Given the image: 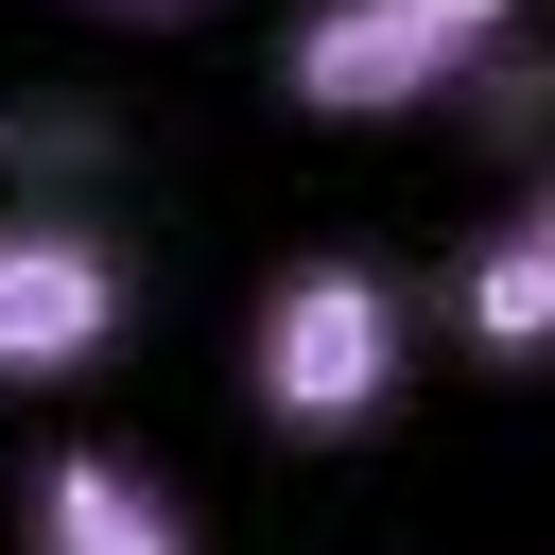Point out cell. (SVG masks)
I'll return each instance as SVG.
<instances>
[{
  "instance_id": "1",
  "label": "cell",
  "mask_w": 555,
  "mask_h": 555,
  "mask_svg": "<svg viewBox=\"0 0 555 555\" xmlns=\"http://www.w3.org/2000/svg\"><path fill=\"white\" fill-rule=\"evenodd\" d=\"M399 382H416V278H399V260L312 243V260H278V278H260V312H243V399H260L295 451L382 434V416H399Z\"/></svg>"
},
{
  "instance_id": "4",
  "label": "cell",
  "mask_w": 555,
  "mask_h": 555,
  "mask_svg": "<svg viewBox=\"0 0 555 555\" xmlns=\"http://www.w3.org/2000/svg\"><path fill=\"white\" fill-rule=\"evenodd\" d=\"M17 555H191V503L121 434H52L17 468Z\"/></svg>"
},
{
  "instance_id": "3",
  "label": "cell",
  "mask_w": 555,
  "mask_h": 555,
  "mask_svg": "<svg viewBox=\"0 0 555 555\" xmlns=\"http://www.w3.org/2000/svg\"><path fill=\"white\" fill-rule=\"evenodd\" d=\"M503 35H520L503 0H330V17L278 35V87L330 104V121H399V104H451Z\"/></svg>"
},
{
  "instance_id": "2",
  "label": "cell",
  "mask_w": 555,
  "mask_h": 555,
  "mask_svg": "<svg viewBox=\"0 0 555 555\" xmlns=\"http://www.w3.org/2000/svg\"><path fill=\"white\" fill-rule=\"evenodd\" d=\"M121 330H139V260H121V225L69 208V191H0V382L52 399V382H87Z\"/></svg>"
},
{
  "instance_id": "6",
  "label": "cell",
  "mask_w": 555,
  "mask_h": 555,
  "mask_svg": "<svg viewBox=\"0 0 555 555\" xmlns=\"http://www.w3.org/2000/svg\"><path fill=\"white\" fill-rule=\"evenodd\" d=\"M503 225H538V243H555V156H538V173H520V208H503Z\"/></svg>"
},
{
  "instance_id": "5",
  "label": "cell",
  "mask_w": 555,
  "mask_h": 555,
  "mask_svg": "<svg viewBox=\"0 0 555 555\" xmlns=\"http://www.w3.org/2000/svg\"><path fill=\"white\" fill-rule=\"evenodd\" d=\"M451 330H468L486 364H555V243H538V225H486V243L451 260Z\"/></svg>"
}]
</instances>
